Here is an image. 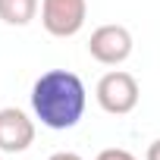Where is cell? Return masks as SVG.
I'll list each match as a JSON object with an SVG mask.
<instances>
[{
  "mask_svg": "<svg viewBox=\"0 0 160 160\" xmlns=\"http://www.w3.org/2000/svg\"><path fill=\"white\" fill-rule=\"evenodd\" d=\"M88 107L85 82L69 69H47L32 85V110L41 119V126L63 132L78 126Z\"/></svg>",
  "mask_w": 160,
  "mask_h": 160,
  "instance_id": "obj_1",
  "label": "cell"
},
{
  "mask_svg": "<svg viewBox=\"0 0 160 160\" xmlns=\"http://www.w3.org/2000/svg\"><path fill=\"white\" fill-rule=\"evenodd\" d=\"M94 98L101 104L104 113L110 116H126L138 107V98H141V88L135 82L132 72H122V69H113L107 75H101V82L94 88Z\"/></svg>",
  "mask_w": 160,
  "mask_h": 160,
  "instance_id": "obj_2",
  "label": "cell"
},
{
  "mask_svg": "<svg viewBox=\"0 0 160 160\" xmlns=\"http://www.w3.org/2000/svg\"><path fill=\"white\" fill-rule=\"evenodd\" d=\"M88 0H41V25L53 38H72L82 32Z\"/></svg>",
  "mask_w": 160,
  "mask_h": 160,
  "instance_id": "obj_3",
  "label": "cell"
},
{
  "mask_svg": "<svg viewBox=\"0 0 160 160\" xmlns=\"http://www.w3.org/2000/svg\"><path fill=\"white\" fill-rule=\"evenodd\" d=\"M132 47H135V41H132V32H129L126 25H101V28H94L91 38H88V53H91V60H98V63H104V66H119V63H126V60L132 57Z\"/></svg>",
  "mask_w": 160,
  "mask_h": 160,
  "instance_id": "obj_4",
  "label": "cell"
},
{
  "mask_svg": "<svg viewBox=\"0 0 160 160\" xmlns=\"http://www.w3.org/2000/svg\"><path fill=\"white\" fill-rule=\"evenodd\" d=\"M35 144V122L19 107L0 110V151L3 154H22Z\"/></svg>",
  "mask_w": 160,
  "mask_h": 160,
  "instance_id": "obj_5",
  "label": "cell"
},
{
  "mask_svg": "<svg viewBox=\"0 0 160 160\" xmlns=\"http://www.w3.org/2000/svg\"><path fill=\"white\" fill-rule=\"evenodd\" d=\"M38 16V0H0V19L7 25H28Z\"/></svg>",
  "mask_w": 160,
  "mask_h": 160,
  "instance_id": "obj_6",
  "label": "cell"
},
{
  "mask_svg": "<svg viewBox=\"0 0 160 160\" xmlns=\"http://www.w3.org/2000/svg\"><path fill=\"white\" fill-rule=\"evenodd\" d=\"M94 160H135V154H129L126 148H107V151H101Z\"/></svg>",
  "mask_w": 160,
  "mask_h": 160,
  "instance_id": "obj_7",
  "label": "cell"
},
{
  "mask_svg": "<svg viewBox=\"0 0 160 160\" xmlns=\"http://www.w3.org/2000/svg\"><path fill=\"white\" fill-rule=\"evenodd\" d=\"M47 160H85V157H78V154H72V151H57V154H50Z\"/></svg>",
  "mask_w": 160,
  "mask_h": 160,
  "instance_id": "obj_8",
  "label": "cell"
},
{
  "mask_svg": "<svg viewBox=\"0 0 160 160\" xmlns=\"http://www.w3.org/2000/svg\"><path fill=\"white\" fill-rule=\"evenodd\" d=\"M144 160H160V138L148 144V154H144Z\"/></svg>",
  "mask_w": 160,
  "mask_h": 160,
  "instance_id": "obj_9",
  "label": "cell"
}]
</instances>
